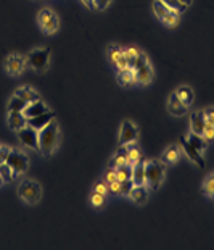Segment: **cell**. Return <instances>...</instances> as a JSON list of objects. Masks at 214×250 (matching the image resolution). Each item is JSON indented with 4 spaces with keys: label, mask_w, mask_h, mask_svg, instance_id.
Listing matches in <instances>:
<instances>
[{
    "label": "cell",
    "mask_w": 214,
    "mask_h": 250,
    "mask_svg": "<svg viewBox=\"0 0 214 250\" xmlns=\"http://www.w3.org/2000/svg\"><path fill=\"white\" fill-rule=\"evenodd\" d=\"M110 3H111V0H94V8L101 12V10H105Z\"/></svg>",
    "instance_id": "40"
},
{
    "label": "cell",
    "mask_w": 214,
    "mask_h": 250,
    "mask_svg": "<svg viewBox=\"0 0 214 250\" xmlns=\"http://www.w3.org/2000/svg\"><path fill=\"white\" fill-rule=\"evenodd\" d=\"M153 13L155 17H156L164 26H168V28H175V26L179 24V13L173 12L171 8L166 7L164 3H161L159 0H153Z\"/></svg>",
    "instance_id": "7"
},
{
    "label": "cell",
    "mask_w": 214,
    "mask_h": 250,
    "mask_svg": "<svg viewBox=\"0 0 214 250\" xmlns=\"http://www.w3.org/2000/svg\"><path fill=\"white\" fill-rule=\"evenodd\" d=\"M132 178V167L129 165H122V167L116 168V179L122 183V181H129Z\"/></svg>",
    "instance_id": "29"
},
{
    "label": "cell",
    "mask_w": 214,
    "mask_h": 250,
    "mask_svg": "<svg viewBox=\"0 0 214 250\" xmlns=\"http://www.w3.org/2000/svg\"><path fill=\"white\" fill-rule=\"evenodd\" d=\"M3 184H5V183H3V179H2V178H0V189H2V188H3Z\"/></svg>",
    "instance_id": "46"
},
{
    "label": "cell",
    "mask_w": 214,
    "mask_h": 250,
    "mask_svg": "<svg viewBox=\"0 0 214 250\" xmlns=\"http://www.w3.org/2000/svg\"><path fill=\"white\" fill-rule=\"evenodd\" d=\"M203 137H205L206 141L214 139V125H211V123H206V125H205V131H203Z\"/></svg>",
    "instance_id": "39"
},
{
    "label": "cell",
    "mask_w": 214,
    "mask_h": 250,
    "mask_svg": "<svg viewBox=\"0 0 214 250\" xmlns=\"http://www.w3.org/2000/svg\"><path fill=\"white\" fill-rule=\"evenodd\" d=\"M12 148L7 147V146H0V163H5L7 162V157H8V153Z\"/></svg>",
    "instance_id": "41"
},
{
    "label": "cell",
    "mask_w": 214,
    "mask_h": 250,
    "mask_svg": "<svg viewBox=\"0 0 214 250\" xmlns=\"http://www.w3.org/2000/svg\"><path fill=\"white\" fill-rule=\"evenodd\" d=\"M108 188H110V192H113L116 195H121V183L119 181H115V183L108 184Z\"/></svg>",
    "instance_id": "42"
},
{
    "label": "cell",
    "mask_w": 214,
    "mask_h": 250,
    "mask_svg": "<svg viewBox=\"0 0 214 250\" xmlns=\"http://www.w3.org/2000/svg\"><path fill=\"white\" fill-rule=\"evenodd\" d=\"M166 167L159 160H145V186L152 190H158L163 184Z\"/></svg>",
    "instance_id": "4"
},
{
    "label": "cell",
    "mask_w": 214,
    "mask_h": 250,
    "mask_svg": "<svg viewBox=\"0 0 214 250\" xmlns=\"http://www.w3.org/2000/svg\"><path fill=\"white\" fill-rule=\"evenodd\" d=\"M24 107H26V102L21 97H18L17 94H13L12 97H10L8 104H7L8 111H23Z\"/></svg>",
    "instance_id": "28"
},
{
    "label": "cell",
    "mask_w": 214,
    "mask_h": 250,
    "mask_svg": "<svg viewBox=\"0 0 214 250\" xmlns=\"http://www.w3.org/2000/svg\"><path fill=\"white\" fill-rule=\"evenodd\" d=\"M132 183L134 186H142L145 184V162H138L132 167Z\"/></svg>",
    "instance_id": "22"
},
{
    "label": "cell",
    "mask_w": 214,
    "mask_h": 250,
    "mask_svg": "<svg viewBox=\"0 0 214 250\" xmlns=\"http://www.w3.org/2000/svg\"><path fill=\"white\" fill-rule=\"evenodd\" d=\"M132 188H134L132 179H129V181H122V183H121V195L127 197V195H129V192H131V189H132Z\"/></svg>",
    "instance_id": "38"
},
{
    "label": "cell",
    "mask_w": 214,
    "mask_h": 250,
    "mask_svg": "<svg viewBox=\"0 0 214 250\" xmlns=\"http://www.w3.org/2000/svg\"><path fill=\"white\" fill-rule=\"evenodd\" d=\"M17 194L26 205H37L42 199V186L36 179H24L19 183Z\"/></svg>",
    "instance_id": "2"
},
{
    "label": "cell",
    "mask_w": 214,
    "mask_h": 250,
    "mask_svg": "<svg viewBox=\"0 0 214 250\" xmlns=\"http://www.w3.org/2000/svg\"><path fill=\"white\" fill-rule=\"evenodd\" d=\"M60 144V126L57 120H52L45 127L39 131V146L40 153L44 157H52L57 152Z\"/></svg>",
    "instance_id": "1"
},
{
    "label": "cell",
    "mask_w": 214,
    "mask_h": 250,
    "mask_svg": "<svg viewBox=\"0 0 214 250\" xmlns=\"http://www.w3.org/2000/svg\"><path fill=\"white\" fill-rule=\"evenodd\" d=\"M15 94H17L18 97L23 99L26 104H29V102H33V100L39 99V92H37V90L34 87H31V86H21V87H18L17 90H15Z\"/></svg>",
    "instance_id": "23"
},
{
    "label": "cell",
    "mask_w": 214,
    "mask_h": 250,
    "mask_svg": "<svg viewBox=\"0 0 214 250\" xmlns=\"http://www.w3.org/2000/svg\"><path fill=\"white\" fill-rule=\"evenodd\" d=\"M117 81L122 87H132L134 84H137V76H136V70L134 68H127V70H122L117 73Z\"/></svg>",
    "instance_id": "20"
},
{
    "label": "cell",
    "mask_w": 214,
    "mask_h": 250,
    "mask_svg": "<svg viewBox=\"0 0 214 250\" xmlns=\"http://www.w3.org/2000/svg\"><path fill=\"white\" fill-rule=\"evenodd\" d=\"M7 123H8L10 129L17 132L18 129H21V127H24L28 125V118L23 115V111H8Z\"/></svg>",
    "instance_id": "15"
},
{
    "label": "cell",
    "mask_w": 214,
    "mask_h": 250,
    "mask_svg": "<svg viewBox=\"0 0 214 250\" xmlns=\"http://www.w3.org/2000/svg\"><path fill=\"white\" fill-rule=\"evenodd\" d=\"M187 110H189V107H187V105L177 97V94L173 92V94L169 95V99H168V111H169L171 115L182 116V115L187 113Z\"/></svg>",
    "instance_id": "13"
},
{
    "label": "cell",
    "mask_w": 214,
    "mask_h": 250,
    "mask_svg": "<svg viewBox=\"0 0 214 250\" xmlns=\"http://www.w3.org/2000/svg\"><path fill=\"white\" fill-rule=\"evenodd\" d=\"M26 66L36 73H45L50 66V49L37 47L26 55Z\"/></svg>",
    "instance_id": "3"
},
{
    "label": "cell",
    "mask_w": 214,
    "mask_h": 250,
    "mask_svg": "<svg viewBox=\"0 0 214 250\" xmlns=\"http://www.w3.org/2000/svg\"><path fill=\"white\" fill-rule=\"evenodd\" d=\"M3 68H5V73L8 74V76L12 78H19L21 74L26 71V57L21 55V54H17V52H13V54H10L7 58H5L3 62Z\"/></svg>",
    "instance_id": "8"
},
{
    "label": "cell",
    "mask_w": 214,
    "mask_h": 250,
    "mask_svg": "<svg viewBox=\"0 0 214 250\" xmlns=\"http://www.w3.org/2000/svg\"><path fill=\"white\" fill-rule=\"evenodd\" d=\"M180 144H182V150H184L185 155L189 157L190 160L194 162V163H196L200 168H205V160H203L201 152H198L196 148H195L194 146H192V144H190L189 141L185 139V137H184V139H182V142H180Z\"/></svg>",
    "instance_id": "14"
},
{
    "label": "cell",
    "mask_w": 214,
    "mask_h": 250,
    "mask_svg": "<svg viewBox=\"0 0 214 250\" xmlns=\"http://www.w3.org/2000/svg\"><path fill=\"white\" fill-rule=\"evenodd\" d=\"M129 199L134 202L136 205H143L145 202L148 200V188L145 184H142V186H134V188L131 189V192H129Z\"/></svg>",
    "instance_id": "18"
},
{
    "label": "cell",
    "mask_w": 214,
    "mask_h": 250,
    "mask_svg": "<svg viewBox=\"0 0 214 250\" xmlns=\"http://www.w3.org/2000/svg\"><path fill=\"white\" fill-rule=\"evenodd\" d=\"M106 55H108L110 62L115 65L117 58L122 55V47H119V45H108V49H106Z\"/></svg>",
    "instance_id": "32"
},
{
    "label": "cell",
    "mask_w": 214,
    "mask_h": 250,
    "mask_svg": "<svg viewBox=\"0 0 214 250\" xmlns=\"http://www.w3.org/2000/svg\"><path fill=\"white\" fill-rule=\"evenodd\" d=\"M45 111H49V107H47V104L39 97V99L33 100V102L26 104V107L23 110V115L26 116V118H33V116H39L42 113H45Z\"/></svg>",
    "instance_id": "12"
},
{
    "label": "cell",
    "mask_w": 214,
    "mask_h": 250,
    "mask_svg": "<svg viewBox=\"0 0 214 250\" xmlns=\"http://www.w3.org/2000/svg\"><path fill=\"white\" fill-rule=\"evenodd\" d=\"M205 120H206V123L214 125V107L205 110Z\"/></svg>",
    "instance_id": "43"
},
{
    "label": "cell",
    "mask_w": 214,
    "mask_h": 250,
    "mask_svg": "<svg viewBox=\"0 0 214 250\" xmlns=\"http://www.w3.org/2000/svg\"><path fill=\"white\" fill-rule=\"evenodd\" d=\"M17 137L21 142V146L33 148L34 152L40 153V146H39V131H36L34 127H31L29 125H26L24 127L17 131Z\"/></svg>",
    "instance_id": "10"
},
{
    "label": "cell",
    "mask_w": 214,
    "mask_h": 250,
    "mask_svg": "<svg viewBox=\"0 0 214 250\" xmlns=\"http://www.w3.org/2000/svg\"><path fill=\"white\" fill-rule=\"evenodd\" d=\"M180 158V150L177 146H169L166 150L161 153L159 157V162H161L164 167H171V165L177 163V160Z\"/></svg>",
    "instance_id": "19"
},
{
    "label": "cell",
    "mask_w": 214,
    "mask_h": 250,
    "mask_svg": "<svg viewBox=\"0 0 214 250\" xmlns=\"http://www.w3.org/2000/svg\"><path fill=\"white\" fill-rule=\"evenodd\" d=\"M180 2L184 3V5H187V7H189V5L192 3V0H180Z\"/></svg>",
    "instance_id": "45"
},
{
    "label": "cell",
    "mask_w": 214,
    "mask_h": 250,
    "mask_svg": "<svg viewBox=\"0 0 214 250\" xmlns=\"http://www.w3.org/2000/svg\"><path fill=\"white\" fill-rule=\"evenodd\" d=\"M37 23H39L40 29L44 31V34L52 36L55 34L58 28H60V20H58L57 13L50 8H42L37 13Z\"/></svg>",
    "instance_id": "6"
},
{
    "label": "cell",
    "mask_w": 214,
    "mask_h": 250,
    "mask_svg": "<svg viewBox=\"0 0 214 250\" xmlns=\"http://www.w3.org/2000/svg\"><path fill=\"white\" fill-rule=\"evenodd\" d=\"M122 165H127V147L126 146H119V148L116 150V153L111 157V160L108 163L110 168H119Z\"/></svg>",
    "instance_id": "21"
},
{
    "label": "cell",
    "mask_w": 214,
    "mask_h": 250,
    "mask_svg": "<svg viewBox=\"0 0 214 250\" xmlns=\"http://www.w3.org/2000/svg\"><path fill=\"white\" fill-rule=\"evenodd\" d=\"M103 181H105L106 184H111V183H115V181H117V179H116V169L108 167V169H106V173H105Z\"/></svg>",
    "instance_id": "37"
},
{
    "label": "cell",
    "mask_w": 214,
    "mask_h": 250,
    "mask_svg": "<svg viewBox=\"0 0 214 250\" xmlns=\"http://www.w3.org/2000/svg\"><path fill=\"white\" fill-rule=\"evenodd\" d=\"M175 94H177V97L187 105V107H190V105L194 104V90H192L189 86H180V87H177Z\"/></svg>",
    "instance_id": "27"
},
{
    "label": "cell",
    "mask_w": 214,
    "mask_h": 250,
    "mask_svg": "<svg viewBox=\"0 0 214 250\" xmlns=\"http://www.w3.org/2000/svg\"><path fill=\"white\" fill-rule=\"evenodd\" d=\"M94 192L106 195V194L110 192V188H108V184H106L105 181H97V183L94 184Z\"/></svg>",
    "instance_id": "35"
},
{
    "label": "cell",
    "mask_w": 214,
    "mask_h": 250,
    "mask_svg": "<svg viewBox=\"0 0 214 250\" xmlns=\"http://www.w3.org/2000/svg\"><path fill=\"white\" fill-rule=\"evenodd\" d=\"M132 68L136 70L138 86H148V84L153 81V66H152V63H150L147 54L140 52L138 57L136 58V62H134Z\"/></svg>",
    "instance_id": "5"
},
{
    "label": "cell",
    "mask_w": 214,
    "mask_h": 250,
    "mask_svg": "<svg viewBox=\"0 0 214 250\" xmlns=\"http://www.w3.org/2000/svg\"><path fill=\"white\" fill-rule=\"evenodd\" d=\"M161 3H164L166 7L168 8H171L173 12H175V13H184L185 10H187V5H184L180 2V0H159Z\"/></svg>",
    "instance_id": "31"
},
{
    "label": "cell",
    "mask_w": 214,
    "mask_h": 250,
    "mask_svg": "<svg viewBox=\"0 0 214 250\" xmlns=\"http://www.w3.org/2000/svg\"><path fill=\"white\" fill-rule=\"evenodd\" d=\"M52 120H55V111H45L39 116H33V118H28V125L31 127H34L36 131H40L42 127H45L47 125L50 123Z\"/></svg>",
    "instance_id": "16"
},
{
    "label": "cell",
    "mask_w": 214,
    "mask_h": 250,
    "mask_svg": "<svg viewBox=\"0 0 214 250\" xmlns=\"http://www.w3.org/2000/svg\"><path fill=\"white\" fill-rule=\"evenodd\" d=\"M7 163L10 165V168L13 169L15 173L21 176L28 171L29 168V158L23 150H18V148H12L7 157Z\"/></svg>",
    "instance_id": "9"
},
{
    "label": "cell",
    "mask_w": 214,
    "mask_h": 250,
    "mask_svg": "<svg viewBox=\"0 0 214 250\" xmlns=\"http://www.w3.org/2000/svg\"><path fill=\"white\" fill-rule=\"evenodd\" d=\"M0 178L3 179L5 184H12L13 181H17L19 176L10 168V165L5 162V163H0Z\"/></svg>",
    "instance_id": "25"
},
{
    "label": "cell",
    "mask_w": 214,
    "mask_h": 250,
    "mask_svg": "<svg viewBox=\"0 0 214 250\" xmlns=\"http://www.w3.org/2000/svg\"><path fill=\"white\" fill-rule=\"evenodd\" d=\"M82 2V5L85 8H89V10H95L94 8V0H81Z\"/></svg>",
    "instance_id": "44"
},
{
    "label": "cell",
    "mask_w": 214,
    "mask_h": 250,
    "mask_svg": "<svg viewBox=\"0 0 214 250\" xmlns=\"http://www.w3.org/2000/svg\"><path fill=\"white\" fill-rule=\"evenodd\" d=\"M122 54L127 58V62H129V68H132L134 62H136V58L140 54V50L136 49V47H127V49H122Z\"/></svg>",
    "instance_id": "33"
},
{
    "label": "cell",
    "mask_w": 214,
    "mask_h": 250,
    "mask_svg": "<svg viewBox=\"0 0 214 250\" xmlns=\"http://www.w3.org/2000/svg\"><path fill=\"white\" fill-rule=\"evenodd\" d=\"M115 66H116L117 71H122V70H127V68H129V62H127V58L124 57V54L117 58L116 63H115Z\"/></svg>",
    "instance_id": "36"
},
{
    "label": "cell",
    "mask_w": 214,
    "mask_h": 250,
    "mask_svg": "<svg viewBox=\"0 0 214 250\" xmlns=\"http://www.w3.org/2000/svg\"><path fill=\"white\" fill-rule=\"evenodd\" d=\"M185 139L189 141L192 146H194L198 152H205L206 150V144H208V141L205 139L203 136H200V134H194V132H189V134L185 136Z\"/></svg>",
    "instance_id": "26"
},
{
    "label": "cell",
    "mask_w": 214,
    "mask_h": 250,
    "mask_svg": "<svg viewBox=\"0 0 214 250\" xmlns=\"http://www.w3.org/2000/svg\"><path fill=\"white\" fill-rule=\"evenodd\" d=\"M205 125H206L205 111H195V113L190 115V132L203 136V131H205Z\"/></svg>",
    "instance_id": "17"
},
{
    "label": "cell",
    "mask_w": 214,
    "mask_h": 250,
    "mask_svg": "<svg viewBox=\"0 0 214 250\" xmlns=\"http://www.w3.org/2000/svg\"><path fill=\"white\" fill-rule=\"evenodd\" d=\"M138 141V127L134 121L124 120L119 127V146H127V144H136Z\"/></svg>",
    "instance_id": "11"
},
{
    "label": "cell",
    "mask_w": 214,
    "mask_h": 250,
    "mask_svg": "<svg viewBox=\"0 0 214 250\" xmlns=\"http://www.w3.org/2000/svg\"><path fill=\"white\" fill-rule=\"evenodd\" d=\"M203 194L211 197V199H214V173L208 174L206 179L203 181Z\"/></svg>",
    "instance_id": "30"
},
{
    "label": "cell",
    "mask_w": 214,
    "mask_h": 250,
    "mask_svg": "<svg viewBox=\"0 0 214 250\" xmlns=\"http://www.w3.org/2000/svg\"><path fill=\"white\" fill-rule=\"evenodd\" d=\"M126 147H127V165H129V167H134V165H137L138 162L143 160L142 153L137 148L136 144H127Z\"/></svg>",
    "instance_id": "24"
},
{
    "label": "cell",
    "mask_w": 214,
    "mask_h": 250,
    "mask_svg": "<svg viewBox=\"0 0 214 250\" xmlns=\"http://www.w3.org/2000/svg\"><path fill=\"white\" fill-rule=\"evenodd\" d=\"M90 204H92L95 208H101V207H105L106 204V195L97 194L92 190V194H90Z\"/></svg>",
    "instance_id": "34"
}]
</instances>
